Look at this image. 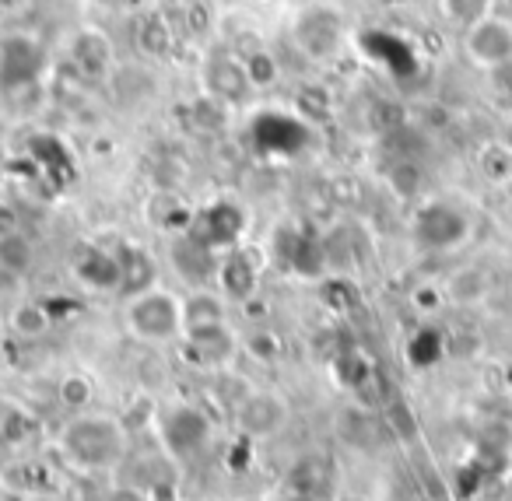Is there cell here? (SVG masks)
Listing matches in <instances>:
<instances>
[{"label":"cell","mask_w":512,"mask_h":501,"mask_svg":"<svg viewBox=\"0 0 512 501\" xmlns=\"http://www.w3.org/2000/svg\"><path fill=\"white\" fill-rule=\"evenodd\" d=\"M498 144H502V148L512 155V120H505V123H502V134H498Z\"/></svg>","instance_id":"obj_13"},{"label":"cell","mask_w":512,"mask_h":501,"mask_svg":"<svg viewBox=\"0 0 512 501\" xmlns=\"http://www.w3.org/2000/svg\"><path fill=\"white\" fill-rule=\"evenodd\" d=\"M183 319L186 330H197V326H214V323H228V302L225 295L211 288H197L190 295H183Z\"/></svg>","instance_id":"obj_9"},{"label":"cell","mask_w":512,"mask_h":501,"mask_svg":"<svg viewBox=\"0 0 512 501\" xmlns=\"http://www.w3.org/2000/svg\"><path fill=\"white\" fill-rule=\"evenodd\" d=\"M60 396H64V403L67 407L78 414V410H85L88 403H92V382L88 379H81V375H71V379L60 386Z\"/></svg>","instance_id":"obj_11"},{"label":"cell","mask_w":512,"mask_h":501,"mask_svg":"<svg viewBox=\"0 0 512 501\" xmlns=\"http://www.w3.org/2000/svg\"><path fill=\"white\" fill-rule=\"evenodd\" d=\"M288 39L309 64H334L348 46V18L330 0L302 4L288 22Z\"/></svg>","instance_id":"obj_3"},{"label":"cell","mask_w":512,"mask_h":501,"mask_svg":"<svg viewBox=\"0 0 512 501\" xmlns=\"http://www.w3.org/2000/svg\"><path fill=\"white\" fill-rule=\"evenodd\" d=\"M207 64L214 71H204V81H207V95L221 102H235L249 92V74H246V64H242L235 53H221V57H211Z\"/></svg>","instance_id":"obj_7"},{"label":"cell","mask_w":512,"mask_h":501,"mask_svg":"<svg viewBox=\"0 0 512 501\" xmlns=\"http://www.w3.org/2000/svg\"><path fill=\"white\" fill-rule=\"evenodd\" d=\"M11 330L22 333V337H43L50 330V312L39 302H22L15 312H11Z\"/></svg>","instance_id":"obj_10"},{"label":"cell","mask_w":512,"mask_h":501,"mask_svg":"<svg viewBox=\"0 0 512 501\" xmlns=\"http://www.w3.org/2000/svg\"><path fill=\"white\" fill-rule=\"evenodd\" d=\"M460 50L467 64L481 74H495L512 64V18L505 15H481L463 29Z\"/></svg>","instance_id":"obj_4"},{"label":"cell","mask_w":512,"mask_h":501,"mask_svg":"<svg viewBox=\"0 0 512 501\" xmlns=\"http://www.w3.org/2000/svg\"><path fill=\"white\" fill-rule=\"evenodd\" d=\"M25 8V0H0V18L8 15H18V11Z\"/></svg>","instance_id":"obj_12"},{"label":"cell","mask_w":512,"mask_h":501,"mask_svg":"<svg viewBox=\"0 0 512 501\" xmlns=\"http://www.w3.org/2000/svg\"><path fill=\"white\" fill-rule=\"evenodd\" d=\"M0 347H4V326H0Z\"/></svg>","instance_id":"obj_14"},{"label":"cell","mask_w":512,"mask_h":501,"mask_svg":"<svg viewBox=\"0 0 512 501\" xmlns=\"http://www.w3.org/2000/svg\"><path fill=\"white\" fill-rule=\"evenodd\" d=\"M491 291V281L488 274H484L481 267H460L449 274V281L442 284V295H446V302L453 305H463V309H470V305H481L484 298H488Z\"/></svg>","instance_id":"obj_8"},{"label":"cell","mask_w":512,"mask_h":501,"mask_svg":"<svg viewBox=\"0 0 512 501\" xmlns=\"http://www.w3.org/2000/svg\"><path fill=\"white\" fill-rule=\"evenodd\" d=\"M127 442L130 435L120 417L99 414V410H78V414H71L57 435L60 456L88 473H102L120 466L123 456H127Z\"/></svg>","instance_id":"obj_1"},{"label":"cell","mask_w":512,"mask_h":501,"mask_svg":"<svg viewBox=\"0 0 512 501\" xmlns=\"http://www.w3.org/2000/svg\"><path fill=\"white\" fill-rule=\"evenodd\" d=\"M176 347H183V354L197 368H207V372H225L228 361H232V354H235V347H239V340H235V333L228 323H214V326L186 330Z\"/></svg>","instance_id":"obj_6"},{"label":"cell","mask_w":512,"mask_h":501,"mask_svg":"<svg viewBox=\"0 0 512 501\" xmlns=\"http://www.w3.org/2000/svg\"><path fill=\"white\" fill-rule=\"evenodd\" d=\"M235 424L249 438H274L288 424V403L271 389H249L235 403Z\"/></svg>","instance_id":"obj_5"},{"label":"cell","mask_w":512,"mask_h":501,"mask_svg":"<svg viewBox=\"0 0 512 501\" xmlns=\"http://www.w3.org/2000/svg\"><path fill=\"white\" fill-rule=\"evenodd\" d=\"M123 326L144 347H176L186 333L183 295L165 284H148L123 302Z\"/></svg>","instance_id":"obj_2"}]
</instances>
